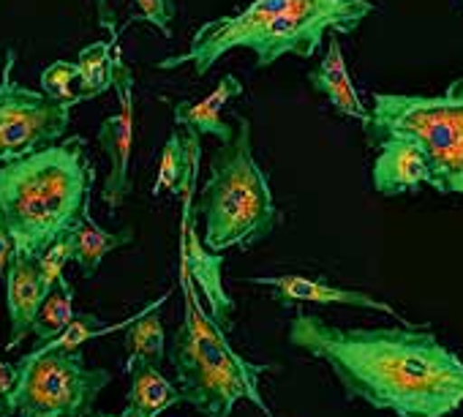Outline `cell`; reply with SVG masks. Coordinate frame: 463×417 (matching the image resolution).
I'll return each mask as SVG.
<instances>
[{"label": "cell", "mask_w": 463, "mask_h": 417, "mask_svg": "<svg viewBox=\"0 0 463 417\" xmlns=\"http://www.w3.org/2000/svg\"><path fill=\"white\" fill-rule=\"evenodd\" d=\"M289 341L330 365L346 398L398 417H447L463 403V360L430 327H338L298 311Z\"/></svg>", "instance_id": "1"}, {"label": "cell", "mask_w": 463, "mask_h": 417, "mask_svg": "<svg viewBox=\"0 0 463 417\" xmlns=\"http://www.w3.org/2000/svg\"><path fill=\"white\" fill-rule=\"evenodd\" d=\"M96 166L88 139L69 137L28 158L0 166V213L20 254L42 260L71 230L90 196Z\"/></svg>", "instance_id": "2"}, {"label": "cell", "mask_w": 463, "mask_h": 417, "mask_svg": "<svg viewBox=\"0 0 463 417\" xmlns=\"http://www.w3.org/2000/svg\"><path fill=\"white\" fill-rule=\"evenodd\" d=\"M183 292V322L166 349L183 401L204 417H232L238 401H251L265 417H273L260 390V379L270 365L251 363L232 349L226 330L199 306L185 270Z\"/></svg>", "instance_id": "3"}, {"label": "cell", "mask_w": 463, "mask_h": 417, "mask_svg": "<svg viewBox=\"0 0 463 417\" xmlns=\"http://www.w3.org/2000/svg\"><path fill=\"white\" fill-rule=\"evenodd\" d=\"M204 246L213 254L226 249H254L273 235L279 207L270 180L254 158L249 118H235V139L215 147L210 177L199 194Z\"/></svg>", "instance_id": "4"}, {"label": "cell", "mask_w": 463, "mask_h": 417, "mask_svg": "<svg viewBox=\"0 0 463 417\" xmlns=\"http://www.w3.org/2000/svg\"><path fill=\"white\" fill-rule=\"evenodd\" d=\"M363 134L371 147L390 139L414 142L430 161L433 188L463 194V77L441 96L376 93Z\"/></svg>", "instance_id": "5"}, {"label": "cell", "mask_w": 463, "mask_h": 417, "mask_svg": "<svg viewBox=\"0 0 463 417\" xmlns=\"http://www.w3.org/2000/svg\"><path fill=\"white\" fill-rule=\"evenodd\" d=\"M112 382L107 368H88L82 352H28L4 403L17 417H93L99 393Z\"/></svg>", "instance_id": "6"}, {"label": "cell", "mask_w": 463, "mask_h": 417, "mask_svg": "<svg viewBox=\"0 0 463 417\" xmlns=\"http://www.w3.org/2000/svg\"><path fill=\"white\" fill-rule=\"evenodd\" d=\"M371 14V0H289V6L251 33L243 47L257 55L260 69L273 66L284 55L308 61L322 47L327 31L333 36H349Z\"/></svg>", "instance_id": "7"}, {"label": "cell", "mask_w": 463, "mask_h": 417, "mask_svg": "<svg viewBox=\"0 0 463 417\" xmlns=\"http://www.w3.org/2000/svg\"><path fill=\"white\" fill-rule=\"evenodd\" d=\"M14 61L17 52L9 47L0 74V166L58 145L71 123V109L66 104L12 80Z\"/></svg>", "instance_id": "8"}, {"label": "cell", "mask_w": 463, "mask_h": 417, "mask_svg": "<svg viewBox=\"0 0 463 417\" xmlns=\"http://www.w3.org/2000/svg\"><path fill=\"white\" fill-rule=\"evenodd\" d=\"M112 90L118 93L120 109L99 126V145L109 158V175L101 188V199L109 211L128 199L131 194V150H134V71L120 52L112 58Z\"/></svg>", "instance_id": "9"}, {"label": "cell", "mask_w": 463, "mask_h": 417, "mask_svg": "<svg viewBox=\"0 0 463 417\" xmlns=\"http://www.w3.org/2000/svg\"><path fill=\"white\" fill-rule=\"evenodd\" d=\"M289 6V0H254V4L241 12V14H232V17H221V20H210L204 23L194 39H191V47L183 52V55H175V58H166V61H158L156 69L161 71H172V69H180L185 63H194V71L196 77H204L218 61L221 55H226L229 50L235 47H243V42L257 33L260 28H265L273 17H279L284 9Z\"/></svg>", "instance_id": "10"}, {"label": "cell", "mask_w": 463, "mask_h": 417, "mask_svg": "<svg viewBox=\"0 0 463 417\" xmlns=\"http://www.w3.org/2000/svg\"><path fill=\"white\" fill-rule=\"evenodd\" d=\"M251 284H262L276 289V300L281 303H322V306H352V308H365V311H379L392 317L395 322H401L403 327H428V325H414L409 322L403 314H398L390 303L365 295V292H354V289H341L333 287L322 279H308V276H273V279H251Z\"/></svg>", "instance_id": "11"}, {"label": "cell", "mask_w": 463, "mask_h": 417, "mask_svg": "<svg viewBox=\"0 0 463 417\" xmlns=\"http://www.w3.org/2000/svg\"><path fill=\"white\" fill-rule=\"evenodd\" d=\"M44 300H47V289L42 281L39 260L17 251L9 265V273H6V303H9V322H12L6 349H14L28 336H33L36 317H39Z\"/></svg>", "instance_id": "12"}, {"label": "cell", "mask_w": 463, "mask_h": 417, "mask_svg": "<svg viewBox=\"0 0 463 417\" xmlns=\"http://www.w3.org/2000/svg\"><path fill=\"white\" fill-rule=\"evenodd\" d=\"M417 185L433 188V169L425 153L409 139H390L376 147L373 188L382 196H401Z\"/></svg>", "instance_id": "13"}, {"label": "cell", "mask_w": 463, "mask_h": 417, "mask_svg": "<svg viewBox=\"0 0 463 417\" xmlns=\"http://www.w3.org/2000/svg\"><path fill=\"white\" fill-rule=\"evenodd\" d=\"M308 85L317 93H322L341 118H352L360 123L368 120L371 109L363 104V99H360V93H357L349 71H346V61H344V50H341L338 36H330L325 58L308 71Z\"/></svg>", "instance_id": "14"}, {"label": "cell", "mask_w": 463, "mask_h": 417, "mask_svg": "<svg viewBox=\"0 0 463 417\" xmlns=\"http://www.w3.org/2000/svg\"><path fill=\"white\" fill-rule=\"evenodd\" d=\"M243 96V82L235 77V74H223L218 80V85L199 101H180L175 104V123L183 126L185 131H194V134H213L223 142H232L235 139V128L226 126L221 120V109L229 99H238Z\"/></svg>", "instance_id": "15"}, {"label": "cell", "mask_w": 463, "mask_h": 417, "mask_svg": "<svg viewBox=\"0 0 463 417\" xmlns=\"http://www.w3.org/2000/svg\"><path fill=\"white\" fill-rule=\"evenodd\" d=\"M131 376L126 395V417H158L169 406L180 403V387L172 384L156 365L134 363L126 368Z\"/></svg>", "instance_id": "16"}, {"label": "cell", "mask_w": 463, "mask_h": 417, "mask_svg": "<svg viewBox=\"0 0 463 417\" xmlns=\"http://www.w3.org/2000/svg\"><path fill=\"white\" fill-rule=\"evenodd\" d=\"M202 158L199 147V134L188 131L185 137L172 131L164 150H161V164H158V177L153 185V194L166 188L175 196L191 194L194 177H196V164Z\"/></svg>", "instance_id": "17"}, {"label": "cell", "mask_w": 463, "mask_h": 417, "mask_svg": "<svg viewBox=\"0 0 463 417\" xmlns=\"http://www.w3.org/2000/svg\"><path fill=\"white\" fill-rule=\"evenodd\" d=\"M166 300L158 298L150 308H145L139 317L131 319V325L126 327L123 344H126V368L134 363H150V365H161L166 357V333H164V322H161V303Z\"/></svg>", "instance_id": "18"}, {"label": "cell", "mask_w": 463, "mask_h": 417, "mask_svg": "<svg viewBox=\"0 0 463 417\" xmlns=\"http://www.w3.org/2000/svg\"><path fill=\"white\" fill-rule=\"evenodd\" d=\"M134 243V230L126 227L120 232H107L101 230L93 216H90V196L82 207V216L77 224V251H74V262L85 276H93L101 265V260L123 246Z\"/></svg>", "instance_id": "19"}, {"label": "cell", "mask_w": 463, "mask_h": 417, "mask_svg": "<svg viewBox=\"0 0 463 417\" xmlns=\"http://www.w3.org/2000/svg\"><path fill=\"white\" fill-rule=\"evenodd\" d=\"M118 47V39L109 42H96L85 47L77 58L80 69V99L90 101L112 88V50Z\"/></svg>", "instance_id": "20"}, {"label": "cell", "mask_w": 463, "mask_h": 417, "mask_svg": "<svg viewBox=\"0 0 463 417\" xmlns=\"http://www.w3.org/2000/svg\"><path fill=\"white\" fill-rule=\"evenodd\" d=\"M74 317H77V311H74V287L63 276L58 281V287L47 295V300H44V306H42V311L36 317L33 336L39 338V344H47V341L58 338L71 325Z\"/></svg>", "instance_id": "21"}, {"label": "cell", "mask_w": 463, "mask_h": 417, "mask_svg": "<svg viewBox=\"0 0 463 417\" xmlns=\"http://www.w3.org/2000/svg\"><path fill=\"white\" fill-rule=\"evenodd\" d=\"M128 325H131V319L123 322V325H115V327H104L101 319H99L96 314L80 311V314L71 319V325H69L58 338H52V341H47V344H39L33 352H36V355H50V352H80L82 344H88L90 338L107 336V333L120 330V327H128Z\"/></svg>", "instance_id": "22"}, {"label": "cell", "mask_w": 463, "mask_h": 417, "mask_svg": "<svg viewBox=\"0 0 463 417\" xmlns=\"http://www.w3.org/2000/svg\"><path fill=\"white\" fill-rule=\"evenodd\" d=\"M42 88H44V96H50L58 104H66L69 109L74 104H82V99H80V69H77V63L55 61L52 66H47L44 74H42Z\"/></svg>", "instance_id": "23"}, {"label": "cell", "mask_w": 463, "mask_h": 417, "mask_svg": "<svg viewBox=\"0 0 463 417\" xmlns=\"http://www.w3.org/2000/svg\"><path fill=\"white\" fill-rule=\"evenodd\" d=\"M80 224V222H77ZM77 224L71 230H66L47 251L44 257L39 260V270H42V281H44V289L47 295L58 287V281L66 276V265L74 262V251H77Z\"/></svg>", "instance_id": "24"}, {"label": "cell", "mask_w": 463, "mask_h": 417, "mask_svg": "<svg viewBox=\"0 0 463 417\" xmlns=\"http://www.w3.org/2000/svg\"><path fill=\"white\" fill-rule=\"evenodd\" d=\"M134 6H137L134 20L147 23L158 28L164 36H169L172 20H175V0H134Z\"/></svg>", "instance_id": "25"}, {"label": "cell", "mask_w": 463, "mask_h": 417, "mask_svg": "<svg viewBox=\"0 0 463 417\" xmlns=\"http://www.w3.org/2000/svg\"><path fill=\"white\" fill-rule=\"evenodd\" d=\"M14 254H17L14 238H12V232H9V227H6L4 213H0V276H4V279H6V273H9V265H12Z\"/></svg>", "instance_id": "26"}, {"label": "cell", "mask_w": 463, "mask_h": 417, "mask_svg": "<svg viewBox=\"0 0 463 417\" xmlns=\"http://www.w3.org/2000/svg\"><path fill=\"white\" fill-rule=\"evenodd\" d=\"M96 14H99V28L109 33V39H118V25H115V12L109 0H96Z\"/></svg>", "instance_id": "27"}, {"label": "cell", "mask_w": 463, "mask_h": 417, "mask_svg": "<svg viewBox=\"0 0 463 417\" xmlns=\"http://www.w3.org/2000/svg\"><path fill=\"white\" fill-rule=\"evenodd\" d=\"M14 382H17V365L0 360V398L14 387Z\"/></svg>", "instance_id": "28"}, {"label": "cell", "mask_w": 463, "mask_h": 417, "mask_svg": "<svg viewBox=\"0 0 463 417\" xmlns=\"http://www.w3.org/2000/svg\"><path fill=\"white\" fill-rule=\"evenodd\" d=\"M0 417H12V412L6 409V403H4V398H0Z\"/></svg>", "instance_id": "29"}, {"label": "cell", "mask_w": 463, "mask_h": 417, "mask_svg": "<svg viewBox=\"0 0 463 417\" xmlns=\"http://www.w3.org/2000/svg\"><path fill=\"white\" fill-rule=\"evenodd\" d=\"M96 417H126V412L123 414H96Z\"/></svg>", "instance_id": "30"}, {"label": "cell", "mask_w": 463, "mask_h": 417, "mask_svg": "<svg viewBox=\"0 0 463 417\" xmlns=\"http://www.w3.org/2000/svg\"><path fill=\"white\" fill-rule=\"evenodd\" d=\"M93 417H96V414H93Z\"/></svg>", "instance_id": "31"}]
</instances>
